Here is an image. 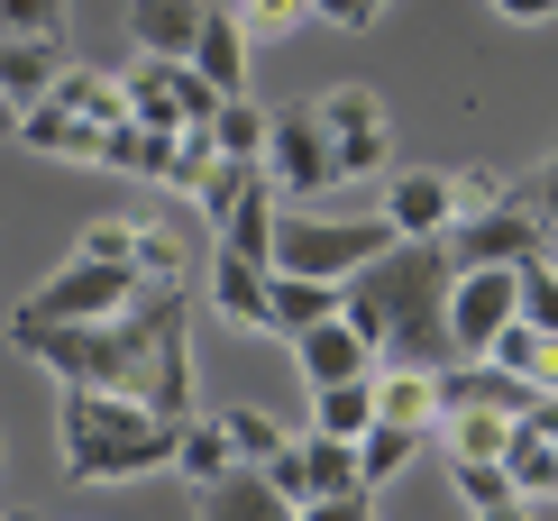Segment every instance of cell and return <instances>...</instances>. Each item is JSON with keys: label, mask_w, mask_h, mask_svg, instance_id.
Wrapping results in <instances>:
<instances>
[{"label": "cell", "mask_w": 558, "mask_h": 521, "mask_svg": "<svg viewBox=\"0 0 558 521\" xmlns=\"http://www.w3.org/2000/svg\"><path fill=\"white\" fill-rule=\"evenodd\" d=\"M193 293H147V302H129V312H110V320H10V339H19V358H37L56 385H101V393H137V402H156V412L174 421H193L202 402H193Z\"/></svg>", "instance_id": "obj_1"}, {"label": "cell", "mask_w": 558, "mask_h": 521, "mask_svg": "<svg viewBox=\"0 0 558 521\" xmlns=\"http://www.w3.org/2000/svg\"><path fill=\"white\" fill-rule=\"evenodd\" d=\"M449 283H458L449 239H393L376 266H357L339 283V320L357 339H376V358L458 366L449 358Z\"/></svg>", "instance_id": "obj_2"}, {"label": "cell", "mask_w": 558, "mask_h": 521, "mask_svg": "<svg viewBox=\"0 0 558 521\" xmlns=\"http://www.w3.org/2000/svg\"><path fill=\"white\" fill-rule=\"evenodd\" d=\"M56 458L64 485H137L156 467H174V421L137 393H101V385H64L56 402Z\"/></svg>", "instance_id": "obj_3"}, {"label": "cell", "mask_w": 558, "mask_h": 521, "mask_svg": "<svg viewBox=\"0 0 558 521\" xmlns=\"http://www.w3.org/2000/svg\"><path fill=\"white\" fill-rule=\"evenodd\" d=\"M385 247H393L385 210H320V202H284V210H275V275L348 283L357 266H376Z\"/></svg>", "instance_id": "obj_4"}, {"label": "cell", "mask_w": 558, "mask_h": 521, "mask_svg": "<svg viewBox=\"0 0 558 521\" xmlns=\"http://www.w3.org/2000/svg\"><path fill=\"white\" fill-rule=\"evenodd\" d=\"M147 293H156V283L137 275V266H101V256H64V266L46 275L37 293L10 312V320H37V329H46V320H110V312H129V302H147Z\"/></svg>", "instance_id": "obj_5"}, {"label": "cell", "mask_w": 558, "mask_h": 521, "mask_svg": "<svg viewBox=\"0 0 558 521\" xmlns=\"http://www.w3.org/2000/svg\"><path fill=\"white\" fill-rule=\"evenodd\" d=\"M257 165H266L275 193H293V202H330V193H348V183H339V156H330V129H320L312 101H284V110H275Z\"/></svg>", "instance_id": "obj_6"}, {"label": "cell", "mask_w": 558, "mask_h": 521, "mask_svg": "<svg viewBox=\"0 0 558 521\" xmlns=\"http://www.w3.org/2000/svg\"><path fill=\"white\" fill-rule=\"evenodd\" d=\"M120 92H129V120H137V129H166V137L220 120V92L202 83L183 56H137L129 74H120Z\"/></svg>", "instance_id": "obj_7"}, {"label": "cell", "mask_w": 558, "mask_h": 521, "mask_svg": "<svg viewBox=\"0 0 558 521\" xmlns=\"http://www.w3.org/2000/svg\"><path fill=\"white\" fill-rule=\"evenodd\" d=\"M312 110H320V129H330L339 183H366V174H385V165H393V120H385V101L366 83H330Z\"/></svg>", "instance_id": "obj_8"}, {"label": "cell", "mask_w": 558, "mask_h": 521, "mask_svg": "<svg viewBox=\"0 0 558 521\" xmlns=\"http://www.w3.org/2000/svg\"><path fill=\"white\" fill-rule=\"evenodd\" d=\"M513 320H522L513 266H458V283H449V358H485Z\"/></svg>", "instance_id": "obj_9"}, {"label": "cell", "mask_w": 558, "mask_h": 521, "mask_svg": "<svg viewBox=\"0 0 558 521\" xmlns=\"http://www.w3.org/2000/svg\"><path fill=\"white\" fill-rule=\"evenodd\" d=\"M549 239H558V229L531 202H504V210L458 220L449 229V256H458V266H531V256H549Z\"/></svg>", "instance_id": "obj_10"}, {"label": "cell", "mask_w": 558, "mask_h": 521, "mask_svg": "<svg viewBox=\"0 0 558 521\" xmlns=\"http://www.w3.org/2000/svg\"><path fill=\"white\" fill-rule=\"evenodd\" d=\"M385 220H393V239H449L458 229V183L430 174V165H412V174L385 183Z\"/></svg>", "instance_id": "obj_11"}, {"label": "cell", "mask_w": 558, "mask_h": 521, "mask_svg": "<svg viewBox=\"0 0 558 521\" xmlns=\"http://www.w3.org/2000/svg\"><path fill=\"white\" fill-rule=\"evenodd\" d=\"M211 312L257 329V339H275V266H247V256L211 247Z\"/></svg>", "instance_id": "obj_12"}, {"label": "cell", "mask_w": 558, "mask_h": 521, "mask_svg": "<svg viewBox=\"0 0 558 521\" xmlns=\"http://www.w3.org/2000/svg\"><path fill=\"white\" fill-rule=\"evenodd\" d=\"M293 366L312 375V385H357V375H376V339H357L348 320H320V329H302L293 339Z\"/></svg>", "instance_id": "obj_13"}, {"label": "cell", "mask_w": 558, "mask_h": 521, "mask_svg": "<svg viewBox=\"0 0 558 521\" xmlns=\"http://www.w3.org/2000/svg\"><path fill=\"white\" fill-rule=\"evenodd\" d=\"M193 521H293V504L266 485V467H229L220 485H193Z\"/></svg>", "instance_id": "obj_14"}, {"label": "cell", "mask_w": 558, "mask_h": 521, "mask_svg": "<svg viewBox=\"0 0 558 521\" xmlns=\"http://www.w3.org/2000/svg\"><path fill=\"white\" fill-rule=\"evenodd\" d=\"M376 421H403V431H439V366H403L385 358L376 366Z\"/></svg>", "instance_id": "obj_15"}, {"label": "cell", "mask_w": 558, "mask_h": 521, "mask_svg": "<svg viewBox=\"0 0 558 521\" xmlns=\"http://www.w3.org/2000/svg\"><path fill=\"white\" fill-rule=\"evenodd\" d=\"M247 46H257V37H247V28H239L229 10H211V19H202V37H193V56H183V64H193V74L211 83L220 101H239V92H247Z\"/></svg>", "instance_id": "obj_16"}, {"label": "cell", "mask_w": 558, "mask_h": 521, "mask_svg": "<svg viewBox=\"0 0 558 521\" xmlns=\"http://www.w3.org/2000/svg\"><path fill=\"white\" fill-rule=\"evenodd\" d=\"M10 137H19V147H37V156H64V165H101V129L74 120V110H56V101H28Z\"/></svg>", "instance_id": "obj_17"}, {"label": "cell", "mask_w": 558, "mask_h": 521, "mask_svg": "<svg viewBox=\"0 0 558 521\" xmlns=\"http://www.w3.org/2000/svg\"><path fill=\"white\" fill-rule=\"evenodd\" d=\"M202 0H129V37H137V56H193V37H202Z\"/></svg>", "instance_id": "obj_18"}, {"label": "cell", "mask_w": 558, "mask_h": 521, "mask_svg": "<svg viewBox=\"0 0 558 521\" xmlns=\"http://www.w3.org/2000/svg\"><path fill=\"white\" fill-rule=\"evenodd\" d=\"M56 74H64V46H46V37H0V101H10V110L46 101Z\"/></svg>", "instance_id": "obj_19"}, {"label": "cell", "mask_w": 558, "mask_h": 521, "mask_svg": "<svg viewBox=\"0 0 558 521\" xmlns=\"http://www.w3.org/2000/svg\"><path fill=\"white\" fill-rule=\"evenodd\" d=\"M275 210H284V193L257 174V183L239 193V210L220 220V247H229V256H247V266H275Z\"/></svg>", "instance_id": "obj_20"}, {"label": "cell", "mask_w": 558, "mask_h": 521, "mask_svg": "<svg viewBox=\"0 0 558 521\" xmlns=\"http://www.w3.org/2000/svg\"><path fill=\"white\" fill-rule=\"evenodd\" d=\"M46 101H56V110H74V120H92V129H120V120H129V92H120V74H92V64H64Z\"/></svg>", "instance_id": "obj_21"}, {"label": "cell", "mask_w": 558, "mask_h": 521, "mask_svg": "<svg viewBox=\"0 0 558 521\" xmlns=\"http://www.w3.org/2000/svg\"><path fill=\"white\" fill-rule=\"evenodd\" d=\"M229 467H239V448H229L220 412H193V421L174 431V476H183V485H220Z\"/></svg>", "instance_id": "obj_22"}, {"label": "cell", "mask_w": 558, "mask_h": 521, "mask_svg": "<svg viewBox=\"0 0 558 521\" xmlns=\"http://www.w3.org/2000/svg\"><path fill=\"white\" fill-rule=\"evenodd\" d=\"M504 476H513L522 504H558V439H541V431L513 421V439H504Z\"/></svg>", "instance_id": "obj_23"}, {"label": "cell", "mask_w": 558, "mask_h": 521, "mask_svg": "<svg viewBox=\"0 0 558 521\" xmlns=\"http://www.w3.org/2000/svg\"><path fill=\"white\" fill-rule=\"evenodd\" d=\"M339 320V283L320 275H275V339H302V329Z\"/></svg>", "instance_id": "obj_24"}, {"label": "cell", "mask_w": 558, "mask_h": 521, "mask_svg": "<svg viewBox=\"0 0 558 521\" xmlns=\"http://www.w3.org/2000/svg\"><path fill=\"white\" fill-rule=\"evenodd\" d=\"M485 358H495L504 375H522V385H541V393H558V339H549V329H531V320H513V329H504L495 348H485Z\"/></svg>", "instance_id": "obj_25"}, {"label": "cell", "mask_w": 558, "mask_h": 521, "mask_svg": "<svg viewBox=\"0 0 558 521\" xmlns=\"http://www.w3.org/2000/svg\"><path fill=\"white\" fill-rule=\"evenodd\" d=\"M412 458H422V431H403V421H366L357 431V485H393Z\"/></svg>", "instance_id": "obj_26"}, {"label": "cell", "mask_w": 558, "mask_h": 521, "mask_svg": "<svg viewBox=\"0 0 558 521\" xmlns=\"http://www.w3.org/2000/svg\"><path fill=\"white\" fill-rule=\"evenodd\" d=\"M366 421H376V375H357V385H312V431L320 439H357Z\"/></svg>", "instance_id": "obj_27"}, {"label": "cell", "mask_w": 558, "mask_h": 521, "mask_svg": "<svg viewBox=\"0 0 558 521\" xmlns=\"http://www.w3.org/2000/svg\"><path fill=\"white\" fill-rule=\"evenodd\" d=\"M293 448H302V504H312V494H348V485H357V439H320V431H302Z\"/></svg>", "instance_id": "obj_28"}, {"label": "cell", "mask_w": 558, "mask_h": 521, "mask_svg": "<svg viewBox=\"0 0 558 521\" xmlns=\"http://www.w3.org/2000/svg\"><path fill=\"white\" fill-rule=\"evenodd\" d=\"M504 439H513V421H504V412H439V448H449V467L504 458Z\"/></svg>", "instance_id": "obj_29"}, {"label": "cell", "mask_w": 558, "mask_h": 521, "mask_svg": "<svg viewBox=\"0 0 558 521\" xmlns=\"http://www.w3.org/2000/svg\"><path fill=\"white\" fill-rule=\"evenodd\" d=\"M137 275L156 283V293H193V256H183L174 229H156V220H137V256H129Z\"/></svg>", "instance_id": "obj_30"}, {"label": "cell", "mask_w": 558, "mask_h": 521, "mask_svg": "<svg viewBox=\"0 0 558 521\" xmlns=\"http://www.w3.org/2000/svg\"><path fill=\"white\" fill-rule=\"evenodd\" d=\"M266 129H275V110L239 92V101H220V120H211V147H220V156H239V165H257V156H266Z\"/></svg>", "instance_id": "obj_31"}, {"label": "cell", "mask_w": 558, "mask_h": 521, "mask_svg": "<svg viewBox=\"0 0 558 521\" xmlns=\"http://www.w3.org/2000/svg\"><path fill=\"white\" fill-rule=\"evenodd\" d=\"M220 431H229V448H239V467H266L275 448H284V421H275V412H257V402H229V412H220Z\"/></svg>", "instance_id": "obj_32"}, {"label": "cell", "mask_w": 558, "mask_h": 521, "mask_svg": "<svg viewBox=\"0 0 558 521\" xmlns=\"http://www.w3.org/2000/svg\"><path fill=\"white\" fill-rule=\"evenodd\" d=\"M513 283H522V320L558 339V256H531V266H513Z\"/></svg>", "instance_id": "obj_33"}, {"label": "cell", "mask_w": 558, "mask_h": 521, "mask_svg": "<svg viewBox=\"0 0 558 521\" xmlns=\"http://www.w3.org/2000/svg\"><path fill=\"white\" fill-rule=\"evenodd\" d=\"M458 220H476V210H504V202H522V183L513 174H495V165H458Z\"/></svg>", "instance_id": "obj_34"}, {"label": "cell", "mask_w": 558, "mask_h": 521, "mask_svg": "<svg viewBox=\"0 0 558 521\" xmlns=\"http://www.w3.org/2000/svg\"><path fill=\"white\" fill-rule=\"evenodd\" d=\"M64 10H74V0H0V37H46V46H64Z\"/></svg>", "instance_id": "obj_35"}, {"label": "cell", "mask_w": 558, "mask_h": 521, "mask_svg": "<svg viewBox=\"0 0 558 521\" xmlns=\"http://www.w3.org/2000/svg\"><path fill=\"white\" fill-rule=\"evenodd\" d=\"M229 19H239L247 37H293L302 19H312V0H239V10H229Z\"/></svg>", "instance_id": "obj_36"}, {"label": "cell", "mask_w": 558, "mask_h": 521, "mask_svg": "<svg viewBox=\"0 0 558 521\" xmlns=\"http://www.w3.org/2000/svg\"><path fill=\"white\" fill-rule=\"evenodd\" d=\"M293 521H376V485H348V494H312V504H293Z\"/></svg>", "instance_id": "obj_37"}, {"label": "cell", "mask_w": 558, "mask_h": 521, "mask_svg": "<svg viewBox=\"0 0 558 521\" xmlns=\"http://www.w3.org/2000/svg\"><path fill=\"white\" fill-rule=\"evenodd\" d=\"M513 494V476H504V458H476V467H458V504L485 512V504H504Z\"/></svg>", "instance_id": "obj_38"}, {"label": "cell", "mask_w": 558, "mask_h": 521, "mask_svg": "<svg viewBox=\"0 0 558 521\" xmlns=\"http://www.w3.org/2000/svg\"><path fill=\"white\" fill-rule=\"evenodd\" d=\"M74 256H101V266H129V256H137V220H92Z\"/></svg>", "instance_id": "obj_39"}, {"label": "cell", "mask_w": 558, "mask_h": 521, "mask_svg": "<svg viewBox=\"0 0 558 521\" xmlns=\"http://www.w3.org/2000/svg\"><path fill=\"white\" fill-rule=\"evenodd\" d=\"M522 202H531V210H541V220L558 229V137H549V147H541V165H531V183H522Z\"/></svg>", "instance_id": "obj_40"}, {"label": "cell", "mask_w": 558, "mask_h": 521, "mask_svg": "<svg viewBox=\"0 0 558 521\" xmlns=\"http://www.w3.org/2000/svg\"><path fill=\"white\" fill-rule=\"evenodd\" d=\"M312 19H330V28H376L385 0H312Z\"/></svg>", "instance_id": "obj_41"}, {"label": "cell", "mask_w": 558, "mask_h": 521, "mask_svg": "<svg viewBox=\"0 0 558 521\" xmlns=\"http://www.w3.org/2000/svg\"><path fill=\"white\" fill-rule=\"evenodd\" d=\"M266 485L284 494V504H302V448H293V439H284V448L266 458Z\"/></svg>", "instance_id": "obj_42"}, {"label": "cell", "mask_w": 558, "mask_h": 521, "mask_svg": "<svg viewBox=\"0 0 558 521\" xmlns=\"http://www.w3.org/2000/svg\"><path fill=\"white\" fill-rule=\"evenodd\" d=\"M522 431H541V439H558V393H531V412H522Z\"/></svg>", "instance_id": "obj_43"}, {"label": "cell", "mask_w": 558, "mask_h": 521, "mask_svg": "<svg viewBox=\"0 0 558 521\" xmlns=\"http://www.w3.org/2000/svg\"><path fill=\"white\" fill-rule=\"evenodd\" d=\"M504 19H522V28H541V19H558V0H495Z\"/></svg>", "instance_id": "obj_44"}, {"label": "cell", "mask_w": 558, "mask_h": 521, "mask_svg": "<svg viewBox=\"0 0 558 521\" xmlns=\"http://www.w3.org/2000/svg\"><path fill=\"white\" fill-rule=\"evenodd\" d=\"M468 521H531V504H522V494H504V504H485V512H468Z\"/></svg>", "instance_id": "obj_45"}, {"label": "cell", "mask_w": 558, "mask_h": 521, "mask_svg": "<svg viewBox=\"0 0 558 521\" xmlns=\"http://www.w3.org/2000/svg\"><path fill=\"white\" fill-rule=\"evenodd\" d=\"M10 129H19V110H10V101H0V137H10Z\"/></svg>", "instance_id": "obj_46"}, {"label": "cell", "mask_w": 558, "mask_h": 521, "mask_svg": "<svg viewBox=\"0 0 558 521\" xmlns=\"http://www.w3.org/2000/svg\"><path fill=\"white\" fill-rule=\"evenodd\" d=\"M0 521H46V512H28V504H19V512H0Z\"/></svg>", "instance_id": "obj_47"}, {"label": "cell", "mask_w": 558, "mask_h": 521, "mask_svg": "<svg viewBox=\"0 0 558 521\" xmlns=\"http://www.w3.org/2000/svg\"><path fill=\"white\" fill-rule=\"evenodd\" d=\"M549 256H558V239H549Z\"/></svg>", "instance_id": "obj_48"}, {"label": "cell", "mask_w": 558, "mask_h": 521, "mask_svg": "<svg viewBox=\"0 0 558 521\" xmlns=\"http://www.w3.org/2000/svg\"><path fill=\"white\" fill-rule=\"evenodd\" d=\"M0 458H10V448H0Z\"/></svg>", "instance_id": "obj_49"}]
</instances>
